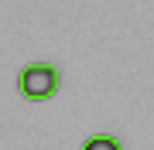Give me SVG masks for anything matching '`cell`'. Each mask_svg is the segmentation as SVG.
<instances>
[{"label":"cell","instance_id":"obj_2","mask_svg":"<svg viewBox=\"0 0 154 150\" xmlns=\"http://www.w3.org/2000/svg\"><path fill=\"white\" fill-rule=\"evenodd\" d=\"M82 150H123V143L110 133H96V137H86L82 140Z\"/></svg>","mask_w":154,"mask_h":150},{"label":"cell","instance_id":"obj_1","mask_svg":"<svg viewBox=\"0 0 154 150\" xmlns=\"http://www.w3.org/2000/svg\"><path fill=\"white\" fill-rule=\"evenodd\" d=\"M58 89H62V72L51 65V61L24 65L21 75H17V92H21L28 102H48Z\"/></svg>","mask_w":154,"mask_h":150}]
</instances>
